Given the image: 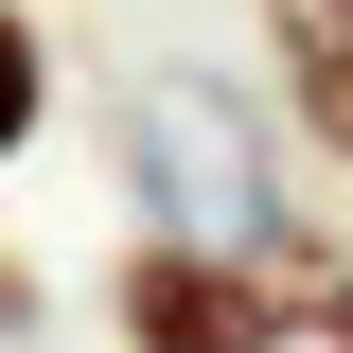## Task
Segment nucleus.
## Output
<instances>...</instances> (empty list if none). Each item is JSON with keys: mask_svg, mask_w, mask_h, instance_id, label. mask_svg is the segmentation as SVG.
<instances>
[{"mask_svg": "<svg viewBox=\"0 0 353 353\" xmlns=\"http://www.w3.org/2000/svg\"><path fill=\"white\" fill-rule=\"evenodd\" d=\"M141 194H159V230H194V248H265L283 230V176H265V124L230 106V88H141Z\"/></svg>", "mask_w": 353, "mask_h": 353, "instance_id": "f257e3e1", "label": "nucleus"}, {"mask_svg": "<svg viewBox=\"0 0 353 353\" xmlns=\"http://www.w3.org/2000/svg\"><path fill=\"white\" fill-rule=\"evenodd\" d=\"M265 53H283L301 141H318V159H353V0H265Z\"/></svg>", "mask_w": 353, "mask_h": 353, "instance_id": "7ed1b4c3", "label": "nucleus"}, {"mask_svg": "<svg viewBox=\"0 0 353 353\" xmlns=\"http://www.w3.org/2000/svg\"><path fill=\"white\" fill-rule=\"evenodd\" d=\"M106 318H124V353H265V336H283L265 265L248 248H194V230H141L124 283H106Z\"/></svg>", "mask_w": 353, "mask_h": 353, "instance_id": "f03ea898", "label": "nucleus"}, {"mask_svg": "<svg viewBox=\"0 0 353 353\" xmlns=\"http://www.w3.org/2000/svg\"><path fill=\"white\" fill-rule=\"evenodd\" d=\"M36 106H53V53H36V18H18V0H0V159H18V141H36Z\"/></svg>", "mask_w": 353, "mask_h": 353, "instance_id": "20e7f679", "label": "nucleus"}, {"mask_svg": "<svg viewBox=\"0 0 353 353\" xmlns=\"http://www.w3.org/2000/svg\"><path fill=\"white\" fill-rule=\"evenodd\" d=\"M0 336H36V283H18V265H0Z\"/></svg>", "mask_w": 353, "mask_h": 353, "instance_id": "39448f33", "label": "nucleus"}]
</instances>
